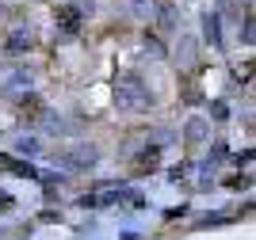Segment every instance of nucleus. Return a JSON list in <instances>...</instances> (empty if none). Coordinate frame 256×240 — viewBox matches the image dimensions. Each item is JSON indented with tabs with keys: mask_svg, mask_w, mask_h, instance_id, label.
I'll return each instance as SVG.
<instances>
[{
	"mask_svg": "<svg viewBox=\"0 0 256 240\" xmlns=\"http://www.w3.org/2000/svg\"><path fill=\"white\" fill-rule=\"evenodd\" d=\"M115 99H118V107H122V111H146V107H150V92H146V88L138 84V76H126V80H118Z\"/></svg>",
	"mask_w": 256,
	"mask_h": 240,
	"instance_id": "obj_1",
	"label": "nucleus"
},
{
	"mask_svg": "<svg viewBox=\"0 0 256 240\" xmlns=\"http://www.w3.org/2000/svg\"><path fill=\"white\" fill-rule=\"evenodd\" d=\"M58 160H62L65 168H73V172H76V168L96 164V149H92V145H80V149H73V153H62Z\"/></svg>",
	"mask_w": 256,
	"mask_h": 240,
	"instance_id": "obj_2",
	"label": "nucleus"
},
{
	"mask_svg": "<svg viewBox=\"0 0 256 240\" xmlns=\"http://www.w3.org/2000/svg\"><path fill=\"white\" fill-rule=\"evenodd\" d=\"M58 19H62V31L65 34L80 31V15H76V8H62V11H58Z\"/></svg>",
	"mask_w": 256,
	"mask_h": 240,
	"instance_id": "obj_3",
	"label": "nucleus"
},
{
	"mask_svg": "<svg viewBox=\"0 0 256 240\" xmlns=\"http://www.w3.org/2000/svg\"><path fill=\"white\" fill-rule=\"evenodd\" d=\"M206 118H188V126H184V134H188V141H203L206 137Z\"/></svg>",
	"mask_w": 256,
	"mask_h": 240,
	"instance_id": "obj_4",
	"label": "nucleus"
},
{
	"mask_svg": "<svg viewBox=\"0 0 256 240\" xmlns=\"http://www.w3.org/2000/svg\"><path fill=\"white\" fill-rule=\"evenodd\" d=\"M4 92H31V73H12L4 80Z\"/></svg>",
	"mask_w": 256,
	"mask_h": 240,
	"instance_id": "obj_5",
	"label": "nucleus"
},
{
	"mask_svg": "<svg viewBox=\"0 0 256 240\" xmlns=\"http://www.w3.org/2000/svg\"><path fill=\"white\" fill-rule=\"evenodd\" d=\"M203 31H206V38H210V46H222V23H218V15H206L203 19Z\"/></svg>",
	"mask_w": 256,
	"mask_h": 240,
	"instance_id": "obj_6",
	"label": "nucleus"
},
{
	"mask_svg": "<svg viewBox=\"0 0 256 240\" xmlns=\"http://www.w3.org/2000/svg\"><path fill=\"white\" fill-rule=\"evenodd\" d=\"M27 46H31V34H27V31H16V34H8V46H4V50H8V53H23Z\"/></svg>",
	"mask_w": 256,
	"mask_h": 240,
	"instance_id": "obj_7",
	"label": "nucleus"
},
{
	"mask_svg": "<svg viewBox=\"0 0 256 240\" xmlns=\"http://www.w3.org/2000/svg\"><path fill=\"white\" fill-rule=\"evenodd\" d=\"M153 164H157V153H146V157L138 160V168H134V172H153Z\"/></svg>",
	"mask_w": 256,
	"mask_h": 240,
	"instance_id": "obj_8",
	"label": "nucleus"
},
{
	"mask_svg": "<svg viewBox=\"0 0 256 240\" xmlns=\"http://www.w3.org/2000/svg\"><path fill=\"white\" fill-rule=\"evenodd\" d=\"M20 153H38V141H34V137H23V141H20Z\"/></svg>",
	"mask_w": 256,
	"mask_h": 240,
	"instance_id": "obj_9",
	"label": "nucleus"
},
{
	"mask_svg": "<svg viewBox=\"0 0 256 240\" xmlns=\"http://www.w3.org/2000/svg\"><path fill=\"white\" fill-rule=\"evenodd\" d=\"M146 53H153V57H160V53H164V50H160V42H157V38H150V42H146Z\"/></svg>",
	"mask_w": 256,
	"mask_h": 240,
	"instance_id": "obj_10",
	"label": "nucleus"
},
{
	"mask_svg": "<svg viewBox=\"0 0 256 240\" xmlns=\"http://www.w3.org/2000/svg\"><path fill=\"white\" fill-rule=\"evenodd\" d=\"M160 27H172V8H160Z\"/></svg>",
	"mask_w": 256,
	"mask_h": 240,
	"instance_id": "obj_11",
	"label": "nucleus"
}]
</instances>
